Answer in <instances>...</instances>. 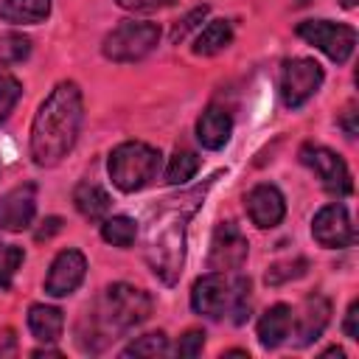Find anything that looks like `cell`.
Returning <instances> with one entry per match:
<instances>
[{
	"label": "cell",
	"instance_id": "30",
	"mask_svg": "<svg viewBox=\"0 0 359 359\" xmlns=\"http://www.w3.org/2000/svg\"><path fill=\"white\" fill-rule=\"evenodd\" d=\"M345 337H351V339H359V300H353L351 306H348V314H345Z\"/></svg>",
	"mask_w": 359,
	"mask_h": 359
},
{
	"label": "cell",
	"instance_id": "5",
	"mask_svg": "<svg viewBox=\"0 0 359 359\" xmlns=\"http://www.w3.org/2000/svg\"><path fill=\"white\" fill-rule=\"evenodd\" d=\"M160 42V28L154 22H137V20H126L118 28H112L104 36V56L112 62H140L146 59Z\"/></svg>",
	"mask_w": 359,
	"mask_h": 359
},
{
	"label": "cell",
	"instance_id": "8",
	"mask_svg": "<svg viewBox=\"0 0 359 359\" xmlns=\"http://www.w3.org/2000/svg\"><path fill=\"white\" fill-rule=\"evenodd\" d=\"M300 160L320 177V182H323L325 191H331V194H337V196H345V194L353 191L351 171H348L345 160H342L337 151H331V149H325V146L306 143V146L300 149Z\"/></svg>",
	"mask_w": 359,
	"mask_h": 359
},
{
	"label": "cell",
	"instance_id": "19",
	"mask_svg": "<svg viewBox=\"0 0 359 359\" xmlns=\"http://www.w3.org/2000/svg\"><path fill=\"white\" fill-rule=\"evenodd\" d=\"M73 205L84 219H104L109 213V194L95 182H79L73 191Z\"/></svg>",
	"mask_w": 359,
	"mask_h": 359
},
{
	"label": "cell",
	"instance_id": "11",
	"mask_svg": "<svg viewBox=\"0 0 359 359\" xmlns=\"http://www.w3.org/2000/svg\"><path fill=\"white\" fill-rule=\"evenodd\" d=\"M87 275V261L79 250H62L50 269H48V278H45V292L50 297H65V294H73L81 280Z\"/></svg>",
	"mask_w": 359,
	"mask_h": 359
},
{
	"label": "cell",
	"instance_id": "12",
	"mask_svg": "<svg viewBox=\"0 0 359 359\" xmlns=\"http://www.w3.org/2000/svg\"><path fill=\"white\" fill-rule=\"evenodd\" d=\"M34 213H36V185L34 182L11 188L0 199V227L3 230L17 233V230L31 227Z\"/></svg>",
	"mask_w": 359,
	"mask_h": 359
},
{
	"label": "cell",
	"instance_id": "23",
	"mask_svg": "<svg viewBox=\"0 0 359 359\" xmlns=\"http://www.w3.org/2000/svg\"><path fill=\"white\" fill-rule=\"evenodd\" d=\"M168 351V337L163 331L154 334H143L135 342H129L123 348V356H163Z\"/></svg>",
	"mask_w": 359,
	"mask_h": 359
},
{
	"label": "cell",
	"instance_id": "15",
	"mask_svg": "<svg viewBox=\"0 0 359 359\" xmlns=\"http://www.w3.org/2000/svg\"><path fill=\"white\" fill-rule=\"evenodd\" d=\"M233 135V118L219 109V107H208L199 121H196V140L205 146V149H222Z\"/></svg>",
	"mask_w": 359,
	"mask_h": 359
},
{
	"label": "cell",
	"instance_id": "27",
	"mask_svg": "<svg viewBox=\"0 0 359 359\" xmlns=\"http://www.w3.org/2000/svg\"><path fill=\"white\" fill-rule=\"evenodd\" d=\"M22 264V250L14 244H3L0 241V289H8L14 280V272Z\"/></svg>",
	"mask_w": 359,
	"mask_h": 359
},
{
	"label": "cell",
	"instance_id": "2",
	"mask_svg": "<svg viewBox=\"0 0 359 359\" xmlns=\"http://www.w3.org/2000/svg\"><path fill=\"white\" fill-rule=\"evenodd\" d=\"M151 314V297L143 289H135L129 283H112L104 289V294L95 300L93 309H87L90 334L79 337V345L84 351H101L129 328L140 325Z\"/></svg>",
	"mask_w": 359,
	"mask_h": 359
},
{
	"label": "cell",
	"instance_id": "14",
	"mask_svg": "<svg viewBox=\"0 0 359 359\" xmlns=\"http://www.w3.org/2000/svg\"><path fill=\"white\" fill-rule=\"evenodd\" d=\"M328 320H331V303H328V297H323V294H311V297H306L303 306H300V314L292 317L297 345H309V342H314V339L325 331Z\"/></svg>",
	"mask_w": 359,
	"mask_h": 359
},
{
	"label": "cell",
	"instance_id": "6",
	"mask_svg": "<svg viewBox=\"0 0 359 359\" xmlns=\"http://www.w3.org/2000/svg\"><path fill=\"white\" fill-rule=\"evenodd\" d=\"M297 36L306 39L309 45H314L317 50H323L337 65L348 62L351 53H353V48H356V31L351 25L331 22V20H306V22H297Z\"/></svg>",
	"mask_w": 359,
	"mask_h": 359
},
{
	"label": "cell",
	"instance_id": "26",
	"mask_svg": "<svg viewBox=\"0 0 359 359\" xmlns=\"http://www.w3.org/2000/svg\"><path fill=\"white\" fill-rule=\"evenodd\" d=\"M31 53V39L22 34H3L0 36V62L3 65H17Z\"/></svg>",
	"mask_w": 359,
	"mask_h": 359
},
{
	"label": "cell",
	"instance_id": "21",
	"mask_svg": "<svg viewBox=\"0 0 359 359\" xmlns=\"http://www.w3.org/2000/svg\"><path fill=\"white\" fill-rule=\"evenodd\" d=\"M101 236L107 244L112 247H129L137 236V222L129 219V216H112V219H104L101 224Z\"/></svg>",
	"mask_w": 359,
	"mask_h": 359
},
{
	"label": "cell",
	"instance_id": "10",
	"mask_svg": "<svg viewBox=\"0 0 359 359\" xmlns=\"http://www.w3.org/2000/svg\"><path fill=\"white\" fill-rule=\"evenodd\" d=\"M311 236L320 247L328 250H342L353 244V224L345 210V205H325L317 210L311 222Z\"/></svg>",
	"mask_w": 359,
	"mask_h": 359
},
{
	"label": "cell",
	"instance_id": "29",
	"mask_svg": "<svg viewBox=\"0 0 359 359\" xmlns=\"http://www.w3.org/2000/svg\"><path fill=\"white\" fill-rule=\"evenodd\" d=\"M205 348V331H185L177 342V356H199Z\"/></svg>",
	"mask_w": 359,
	"mask_h": 359
},
{
	"label": "cell",
	"instance_id": "20",
	"mask_svg": "<svg viewBox=\"0 0 359 359\" xmlns=\"http://www.w3.org/2000/svg\"><path fill=\"white\" fill-rule=\"evenodd\" d=\"M230 42H233V25L227 20H213L199 31V36L194 42V53L196 56H213V53L224 50Z\"/></svg>",
	"mask_w": 359,
	"mask_h": 359
},
{
	"label": "cell",
	"instance_id": "1",
	"mask_svg": "<svg viewBox=\"0 0 359 359\" xmlns=\"http://www.w3.org/2000/svg\"><path fill=\"white\" fill-rule=\"evenodd\" d=\"M84 121V101L76 81H59L39 104L31 123V157L36 165L50 168L62 163L79 140Z\"/></svg>",
	"mask_w": 359,
	"mask_h": 359
},
{
	"label": "cell",
	"instance_id": "24",
	"mask_svg": "<svg viewBox=\"0 0 359 359\" xmlns=\"http://www.w3.org/2000/svg\"><path fill=\"white\" fill-rule=\"evenodd\" d=\"M20 95H22V87H20V81L6 70V65L0 62V123L11 115V109L17 107V101H20Z\"/></svg>",
	"mask_w": 359,
	"mask_h": 359
},
{
	"label": "cell",
	"instance_id": "3",
	"mask_svg": "<svg viewBox=\"0 0 359 359\" xmlns=\"http://www.w3.org/2000/svg\"><path fill=\"white\" fill-rule=\"evenodd\" d=\"M191 306L210 320L233 314V323L241 325L250 317V278L224 272L202 275L191 289Z\"/></svg>",
	"mask_w": 359,
	"mask_h": 359
},
{
	"label": "cell",
	"instance_id": "18",
	"mask_svg": "<svg viewBox=\"0 0 359 359\" xmlns=\"http://www.w3.org/2000/svg\"><path fill=\"white\" fill-rule=\"evenodd\" d=\"M50 14V0H0V20L14 25H36Z\"/></svg>",
	"mask_w": 359,
	"mask_h": 359
},
{
	"label": "cell",
	"instance_id": "4",
	"mask_svg": "<svg viewBox=\"0 0 359 359\" xmlns=\"http://www.w3.org/2000/svg\"><path fill=\"white\" fill-rule=\"evenodd\" d=\"M160 163H163V154L154 146L137 143V140L121 143L109 154V177H112V185L118 191H123V194H135V191L146 188L151 180H157Z\"/></svg>",
	"mask_w": 359,
	"mask_h": 359
},
{
	"label": "cell",
	"instance_id": "17",
	"mask_svg": "<svg viewBox=\"0 0 359 359\" xmlns=\"http://www.w3.org/2000/svg\"><path fill=\"white\" fill-rule=\"evenodd\" d=\"M28 328L31 334L39 339V342H56L62 337V328H65V317L56 306H45V303H36L28 309Z\"/></svg>",
	"mask_w": 359,
	"mask_h": 359
},
{
	"label": "cell",
	"instance_id": "32",
	"mask_svg": "<svg viewBox=\"0 0 359 359\" xmlns=\"http://www.w3.org/2000/svg\"><path fill=\"white\" fill-rule=\"evenodd\" d=\"M59 230H62V219H59V216H48V219L42 222V227H39L34 236H36V241H48V238L56 236Z\"/></svg>",
	"mask_w": 359,
	"mask_h": 359
},
{
	"label": "cell",
	"instance_id": "31",
	"mask_svg": "<svg viewBox=\"0 0 359 359\" xmlns=\"http://www.w3.org/2000/svg\"><path fill=\"white\" fill-rule=\"evenodd\" d=\"M118 6L129 8V11H151V8H160V6H168L171 0H115Z\"/></svg>",
	"mask_w": 359,
	"mask_h": 359
},
{
	"label": "cell",
	"instance_id": "22",
	"mask_svg": "<svg viewBox=\"0 0 359 359\" xmlns=\"http://www.w3.org/2000/svg\"><path fill=\"white\" fill-rule=\"evenodd\" d=\"M199 171V157L194 151H174V157L168 160V168H165V180L171 185H182L188 182L194 174Z\"/></svg>",
	"mask_w": 359,
	"mask_h": 359
},
{
	"label": "cell",
	"instance_id": "7",
	"mask_svg": "<svg viewBox=\"0 0 359 359\" xmlns=\"http://www.w3.org/2000/svg\"><path fill=\"white\" fill-rule=\"evenodd\" d=\"M323 84V67L314 59H289L280 70V98L289 109L303 107Z\"/></svg>",
	"mask_w": 359,
	"mask_h": 359
},
{
	"label": "cell",
	"instance_id": "13",
	"mask_svg": "<svg viewBox=\"0 0 359 359\" xmlns=\"http://www.w3.org/2000/svg\"><path fill=\"white\" fill-rule=\"evenodd\" d=\"M244 205H247V216L261 230L278 227L283 222V216H286V199L275 185H255L247 194Z\"/></svg>",
	"mask_w": 359,
	"mask_h": 359
},
{
	"label": "cell",
	"instance_id": "25",
	"mask_svg": "<svg viewBox=\"0 0 359 359\" xmlns=\"http://www.w3.org/2000/svg\"><path fill=\"white\" fill-rule=\"evenodd\" d=\"M309 269V261L306 258H294V261H278L266 269V283L269 286H280V283H289L294 278H303Z\"/></svg>",
	"mask_w": 359,
	"mask_h": 359
},
{
	"label": "cell",
	"instance_id": "34",
	"mask_svg": "<svg viewBox=\"0 0 359 359\" xmlns=\"http://www.w3.org/2000/svg\"><path fill=\"white\" fill-rule=\"evenodd\" d=\"M339 3H342L345 8H353V6H356V0H339Z\"/></svg>",
	"mask_w": 359,
	"mask_h": 359
},
{
	"label": "cell",
	"instance_id": "33",
	"mask_svg": "<svg viewBox=\"0 0 359 359\" xmlns=\"http://www.w3.org/2000/svg\"><path fill=\"white\" fill-rule=\"evenodd\" d=\"M339 123H342V129H345V135H348V137H353V135H356V107H353V104H351V107H345V112H342Z\"/></svg>",
	"mask_w": 359,
	"mask_h": 359
},
{
	"label": "cell",
	"instance_id": "16",
	"mask_svg": "<svg viewBox=\"0 0 359 359\" xmlns=\"http://www.w3.org/2000/svg\"><path fill=\"white\" fill-rule=\"evenodd\" d=\"M289 331H292V309L286 303H275L258 320V342L264 348H278L289 337Z\"/></svg>",
	"mask_w": 359,
	"mask_h": 359
},
{
	"label": "cell",
	"instance_id": "28",
	"mask_svg": "<svg viewBox=\"0 0 359 359\" xmlns=\"http://www.w3.org/2000/svg\"><path fill=\"white\" fill-rule=\"evenodd\" d=\"M205 17H208V6H199V8L188 11V14L174 25V31H171V42H182V39L188 36V31H194Z\"/></svg>",
	"mask_w": 359,
	"mask_h": 359
},
{
	"label": "cell",
	"instance_id": "9",
	"mask_svg": "<svg viewBox=\"0 0 359 359\" xmlns=\"http://www.w3.org/2000/svg\"><path fill=\"white\" fill-rule=\"evenodd\" d=\"M247 238L244 233L233 224V222H222L210 238V255L208 264L216 272H227V269H241V264L247 261Z\"/></svg>",
	"mask_w": 359,
	"mask_h": 359
}]
</instances>
